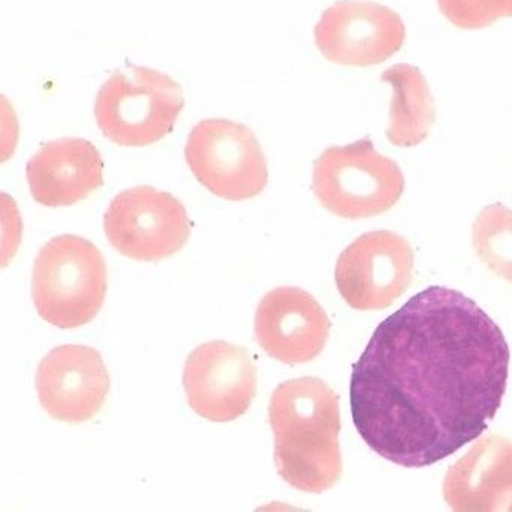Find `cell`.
Masks as SVG:
<instances>
[{
  "instance_id": "obj_16",
  "label": "cell",
  "mask_w": 512,
  "mask_h": 512,
  "mask_svg": "<svg viewBox=\"0 0 512 512\" xmlns=\"http://www.w3.org/2000/svg\"><path fill=\"white\" fill-rule=\"evenodd\" d=\"M472 245L493 273L512 282V210L504 204L487 206L472 225Z\"/></svg>"
},
{
  "instance_id": "obj_11",
  "label": "cell",
  "mask_w": 512,
  "mask_h": 512,
  "mask_svg": "<svg viewBox=\"0 0 512 512\" xmlns=\"http://www.w3.org/2000/svg\"><path fill=\"white\" fill-rule=\"evenodd\" d=\"M35 387L51 418L80 424L95 418L107 402L110 375L96 349L63 345L42 358Z\"/></svg>"
},
{
  "instance_id": "obj_14",
  "label": "cell",
  "mask_w": 512,
  "mask_h": 512,
  "mask_svg": "<svg viewBox=\"0 0 512 512\" xmlns=\"http://www.w3.org/2000/svg\"><path fill=\"white\" fill-rule=\"evenodd\" d=\"M444 498L457 512L512 511V441L489 435L445 475Z\"/></svg>"
},
{
  "instance_id": "obj_7",
  "label": "cell",
  "mask_w": 512,
  "mask_h": 512,
  "mask_svg": "<svg viewBox=\"0 0 512 512\" xmlns=\"http://www.w3.org/2000/svg\"><path fill=\"white\" fill-rule=\"evenodd\" d=\"M191 228L185 206L152 186L120 192L104 218L108 242L135 261H161L176 255L191 237Z\"/></svg>"
},
{
  "instance_id": "obj_3",
  "label": "cell",
  "mask_w": 512,
  "mask_h": 512,
  "mask_svg": "<svg viewBox=\"0 0 512 512\" xmlns=\"http://www.w3.org/2000/svg\"><path fill=\"white\" fill-rule=\"evenodd\" d=\"M107 286L104 256L83 237H54L33 264L32 297L38 315L63 330L95 319L104 306Z\"/></svg>"
},
{
  "instance_id": "obj_6",
  "label": "cell",
  "mask_w": 512,
  "mask_h": 512,
  "mask_svg": "<svg viewBox=\"0 0 512 512\" xmlns=\"http://www.w3.org/2000/svg\"><path fill=\"white\" fill-rule=\"evenodd\" d=\"M185 156L198 182L224 200H251L267 186V159L254 132L242 123L203 120L189 134Z\"/></svg>"
},
{
  "instance_id": "obj_2",
  "label": "cell",
  "mask_w": 512,
  "mask_h": 512,
  "mask_svg": "<svg viewBox=\"0 0 512 512\" xmlns=\"http://www.w3.org/2000/svg\"><path fill=\"white\" fill-rule=\"evenodd\" d=\"M277 474L306 493H324L342 477L339 397L318 378L289 379L268 406Z\"/></svg>"
},
{
  "instance_id": "obj_13",
  "label": "cell",
  "mask_w": 512,
  "mask_h": 512,
  "mask_svg": "<svg viewBox=\"0 0 512 512\" xmlns=\"http://www.w3.org/2000/svg\"><path fill=\"white\" fill-rule=\"evenodd\" d=\"M27 182L36 203L66 207L86 200L104 185L101 153L83 138L44 144L27 162Z\"/></svg>"
},
{
  "instance_id": "obj_12",
  "label": "cell",
  "mask_w": 512,
  "mask_h": 512,
  "mask_svg": "<svg viewBox=\"0 0 512 512\" xmlns=\"http://www.w3.org/2000/svg\"><path fill=\"white\" fill-rule=\"evenodd\" d=\"M330 319L313 295L295 286H282L264 295L255 313L258 345L280 363L315 360L327 345Z\"/></svg>"
},
{
  "instance_id": "obj_10",
  "label": "cell",
  "mask_w": 512,
  "mask_h": 512,
  "mask_svg": "<svg viewBox=\"0 0 512 512\" xmlns=\"http://www.w3.org/2000/svg\"><path fill=\"white\" fill-rule=\"evenodd\" d=\"M256 384L251 354L225 340L203 343L186 360V397L192 411L206 420L228 423L245 415L254 402Z\"/></svg>"
},
{
  "instance_id": "obj_15",
  "label": "cell",
  "mask_w": 512,
  "mask_h": 512,
  "mask_svg": "<svg viewBox=\"0 0 512 512\" xmlns=\"http://www.w3.org/2000/svg\"><path fill=\"white\" fill-rule=\"evenodd\" d=\"M381 80L390 84L394 93L388 141L405 149L423 143L436 122L435 102L426 78L420 69L402 63L382 72Z\"/></svg>"
},
{
  "instance_id": "obj_4",
  "label": "cell",
  "mask_w": 512,
  "mask_h": 512,
  "mask_svg": "<svg viewBox=\"0 0 512 512\" xmlns=\"http://www.w3.org/2000/svg\"><path fill=\"white\" fill-rule=\"evenodd\" d=\"M183 107L182 87L170 75L126 65L116 69L96 95L95 117L108 140L143 147L171 134Z\"/></svg>"
},
{
  "instance_id": "obj_9",
  "label": "cell",
  "mask_w": 512,
  "mask_h": 512,
  "mask_svg": "<svg viewBox=\"0 0 512 512\" xmlns=\"http://www.w3.org/2000/svg\"><path fill=\"white\" fill-rule=\"evenodd\" d=\"M406 27L393 9L369 0H340L324 11L315 26L322 56L337 65H381L402 48Z\"/></svg>"
},
{
  "instance_id": "obj_1",
  "label": "cell",
  "mask_w": 512,
  "mask_h": 512,
  "mask_svg": "<svg viewBox=\"0 0 512 512\" xmlns=\"http://www.w3.org/2000/svg\"><path fill=\"white\" fill-rule=\"evenodd\" d=\"M510 358L501 328L474 300L430 286L378 325L355 363L357 432L394 465H435L489 429Z\"/></svg>"
},
{
  "instance_id": "obj_17",
  "label": "cell",
  "mask_w": 512,
  "mask_h": 512,
  "mask_svg": "<svg viewBox=\"0 0 512 512\" xmlns=\"http://www.w3.org/2000/svg\"><path fill=\"white\" fill-rule=\"evenodd\" d=\"M439 9L454 26L478 30L512 17V0H438Z\"/></svg>"
},
{
  "instance_id": "obj_5",
  "label": "cell",
  "mask_w": 512,
  "mask_h": 512,
  "mask_svg": "<svg viewBox=\"0 0 512 512\" xmlns=\"http://www.w3.org/2000/svg\"><path fill=\"white\" fill-rule=\"evenodd\" d=\"M312 189L322 207L345 219H367L393 209L405 176L370 138L328 147L313 164Z\"/></svg>"
},
{
  "instance_id": "obj_8",
  "label": "cell",
  "mask_w": 512,
  "mask_h": 512,
  "mask_svg": "<svg viewBox=\"0 0 512 512\" xmlns=\"http://www.w3.org/2000/svg\"><path fill=\"white\" fill-rule=\"evenodd\" d=\"M415 255L405 237L381 230L363 234L340 254L336 285L357 310H382L408 291Z\"/></svg>"
}]
</instances>
